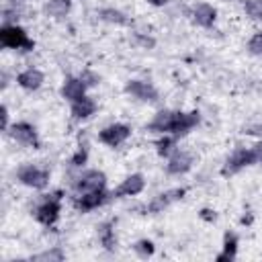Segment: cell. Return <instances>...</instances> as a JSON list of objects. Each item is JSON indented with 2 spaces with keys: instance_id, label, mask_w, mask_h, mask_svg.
Instances as JSON below:
<instances>
[{
  "instance_id": "cell-1",
  "label": "cell",
  "mask_w": 262,
  "mask_h": 262,
  "mask_svg": "<svg viewBox=\"0 0 262 262\" xmlns=\"http://www.w3.org/2000/svg\"><path fill=\"white\" fill-rule=\"evenodd\" d=\"M104 186H106V176L100 170H86V172H82L74 180V192H76V196L104 190Z\"/></svg>"
},
{
  "instance_id": "cell-2",
  "label": "cell",
  "mask_w": 262,
  "mask_h": 262,
  "mask_svg": "<svg viewBox=\"0 0 262 262\" xmlns=\"http://www.w3.org/2000/svg\"><path fill=\"white\" fill-rule=\"evenodd\" d=\"M0 43L4 47H10V49H33V41H29L25 29L16 27V25H4L2 31H0Z\"/></svg>"
},
{
  "instance_id": "cell-3",
  "label": "cell",
  "mask_w": 262,
  "mask_h": 262,
  "mask_svg": "<svg viewBox=\"0 0 262 262\" xmlns=\"http://www.w3.org/2000/svg\"><path fill=\"white\" fill-rule=\"evenodd\" d=\"M16 178L25 184V186H31V188H45L47 182H49V172L47 170H41L37 166H20L18 172H16Z\"/></svg>"
},
{
  "instance_id": "cell-4",
  "label": "cell",
  "mask_w": 262,
  "mask_h": 262,
  "mask_svg": "<svg viewBox=\"0 0 262 262\" xmlns=\"http://www.w3.org/2000/svg\"><path fill=\"white\" fill-rule=\"evenodd\" d=\"M252 164H258L256 158H254L252 147H250V149L239 147V149H235V151L227 158V162H225V166H223V174H225V176H227V174H235V172H239L242 168L252 166Z\"/></svg>"
},
{
  "instance_id": "cell-5",
  "label": "cell",
  "mask_w": 262,
  "mask_h": 262,
  "mask_svg": "<svg viewBox=\"0 0 262 262\" xmlns=\"http://www.w3.org/2000/svg\"><path fill=\"white\" fill-rule=\"evenodd\" d=\"M131 129L129 125H123V123H113L108 127H104L100 133H98V139L104 143V145H111V147H117L121 145L127 137H129Z\"/></svg>"
},
{
  "instance_id": "cell-6",
  "label": "cell",
  "mask_w": 262,
  "mask_h": 262,
  "mask_svg": "<svg viewBox=\"0 0 262 262\" xmlns=\"http://www.w3.org/2000/svg\"><path fill=\"white\" fill-rule=\"evenodd\" d=\"M176 119H178V113L176 111H160L154 115V119L149 121L147 129L154 131V133H172L174 127H176Z\"/></svg>"
},
{
  "instance_id": "cell-7",
  "label": "cell",
  "mask_w": 262,
  "mask_h": 262,
  "mask_svg": "<svg viewBox=\"0 0 262 262\" xmlns=\"http://www.w3.org/2000/svg\"><path fill=\"white\" fill-rule=\"evenodd\" d=\"M59 192H55L53 196H49V199H45L39 207H37V219L43 223V225H53L55 221H57V217H59V196H57Z\"/></svg>"
},
{
  "instance_id": "cell-8",
  "label": "cell",
  "mask_w": 262,
  "mask_h": 262,
  "mask_svg": "<svg viewBox=\"0 0 262 262\" xmlns=\"http://www.w3.org/2000/svg\"><path fill=\"white\" fill-rule=\"evenodd\" d=\"M8 133L12 135L14 141H18V143H23V145H33V147L39 145V141H37V131H35V127H33L31 123H25V121L14 123V125L8 127Z\"/></svg>"
},
{
  "instance_id": "cell-9",
  "label": "cell",
  "mask_w": 262,
  "mask_h": 262,
  "mask_svg": "<svg viewBox=\"0 0 262 262\" xmlns=\"http://www.w3.org/2000/svg\"><path fill=\"white\" fill-rule=\"evenodd\" d=\"M125 92L131 94V96H135V98H139V100H145V102H156V100H158V90H156L151 84L141 82V80H131V82H127Z\"/></svg>"
},
{
  "instance_id": "cell-10",
  "label": "cell",
  "mask_w": 262,
  "mask_h": 262,
  "mask_svg": "<svg viewBox=\"0 0 262 262\" xmlns=\"http://www.w3.org/2000/svg\"><path fill=\"white\" fill-rule=\"evenodd\" d=\"M145 186V180L141 174H131L127 176L115 190H113V196H133V194H139Z\"/></svg>"
},
{
  "instance_id": "cell-11",
  "label": "cell",
  "mask_w": 262,
  "mask_h": 262,
  "mask_svg": "<svg viewBox=\"0 0 262 262\" xmlns=\"http://www.w3.org/2000/svg\"><path fill=\"white\" fill-rule=\"evenodd\" d=\"M192 166V156L188 151H172L170 160H168V174H174V176H180L184 172H188Z\"/></svg>"
},
{
  "instance_id": "cell-12",
  "label": "cell",
  "mask_w": 262,
  "mask_h": 262,
  "mask_svg": "<svg viewBox=\"0 0 262 262\" xmlns=\"http://www.w3.org/2000/svg\"><path fill=\"white\" fill-rule=\"evenodd\" d=\"M184 192H186V188H172V190H166V192L158 194V196L147 205V211H149V213H160V211H164L172 201L182 199Z\"/></svg>"
},
{
  "instance_id": "cell-13",
  "label": "cell",
  "mask_w": 262,
  "mask_h": 262,
  "mask_svg": "<svg viewBox=\"0 0 262 262\" xmlns=\"http://www.w3.org/2000/svg\"><path fill=\"white\" fill-rule=\"evenodd\" d=\"M86 88H88V86H86L80 78H68V80L63 82V86H61V96L68 98L70 102H74V100L84 98Z\"/></svg>"
},
{
  "instance_id": "cell-14",
  "label": "cell",
  "mask_w": 262,
  "mask_h": 262,
  "mask_svg": "<svg viewBox=\"0 0 262 262\" xmlns=\"http://www.w3.org/2000/svg\"><path fill=\"white\" fill-rule=\"evenodd\" d=\"M16 82L25 90H37L43 84V74L39 70H35V68H29V70H25V72H20L16 76Z\"/></svg>"
},
{
  "instance_id": "cell-15",
  "label": "cell",
  "mask_w": 262,
  "mask_h": 262,
  "mask_svg": "<svg viewBox=\"0 0 262 262\" xmlns=\"http://www.w3.org/2000/svg\"><path fill=\"white\" fill-rule=\"evenodd\" d=\"M199 113L196 111H190V113H178V119H176V127H174V131H172V135H184V133H188L192 127H196V123H199Z\"/></svg>"
},
{
  "instance_id": "cell-16",
  "label": "cell",
  "mask_w": 262,
  "mask_h": 262,
  "mask_svg": "<svg viewBox=\"0 0 262 262\" xmlns=\"http://www.w3.org/2000/svg\"><path fill=\"white\" fill-rule=\"evenodd\" d=\"M215 16H217L215 8H213L211 4H205V2L196 4L194 10H192V18H194V23L201 25V27H211V25L215 23Z\"/></svg>"
},
{
  "instance_id": "cell-17",
  "label": "cell",
  "mask_w": 262,
  "mask_h": 262,
  "mask_svg": "<svg viewBox=\"0 0 262 262\" xmlns=\"http://www.w3.org/2000/svg\"><path fill=\"white\" fill-rule=\"evenodd\" d=\"M94 111H96V102H94L92 98H88V96H84V98L72 102V117H74L76 121L88 119L90 115H94Z\"/></svg>"
},
{
  "instance_id": "cell-18",
  "label": "cell",
  "mask_w": 262,
  "mask_h": 262,
  "mask_svg": "<svg viewBox=\"0 0 262 262\" xmlns=\"http://www.w3.org/2000/svg\"><path fill=\"white\" fill-rule=\"evenodd\" d=\"M104 201H106V192H104V190L88 192V194L76 196V207H78V209H82V211H92V209L100 207Z\"/></svg>"
},
{
  "instance_id": "cell-19",
  "label": "cell",
  "mask_w": 262,
  "mask_h": 262,
  "mask_svg": "<svg viewBox=\"0 0 262 262\" xmlns=\"http://www.w3.org/2000/svg\"><path fill=\"white\" fill-rule=\"evenodd\" d=\"M70 8H72V0H47L45 2V12L55 18L66 16L70 12Z\"/></svg>"
},
{
  "instance_id": "cell-20",
  "label": "cell",
  "mask_w": 262,
  "mask_h": 262,
  "mask_svg": "<svg viewBox=\"0 0 262 262\" xmlns=\"http://www.w3.org/2000/svg\"><path fill=\"white\" fill-rule=\"evenodd\" d=\"M235 250H237V237H235V233H225L223 252L217 256V260H219V262H225V260H233V258H235Z\"/></svg>"
},
{
  "instance_id": "cell-21",
  "label": "cell",
  "mask_w": 262,
  "mask_h": 262,
  "mask_svg": "<svg viewBox=\"0 0 262 262\" xmlns=\"http://www.w3.org/2000/svg\"><path fill=\"white\" fill-rule=\"evenodd\" d=\"M98 14H100V18L106 20V23H113V25H127V16H125L121 10H117V8H102Z\"/></svg>"
},
{
  "instance_id": "cell-22",
  "label": "cell",
  "mask_w": 262,
  "mask_h": 262,
  "mask_svg": "<svg viewBox=\"0 0 262 262\" xmlns=\"http://www.w3.org/2000/svg\"><path fill=\"white\" fill-rule=\"evenodd\" d=\"M33 260H37V262H59V260H63V252H61L59 248L45 250V252H41V254H35Z\"/></svg>"
},
{
  "instance_id": "cell-23",
  "label": "cell",
  "mask_w": 262,
  "mask_h": 262,
  "mask_svg": "<svg viewBox=\"0 0 262 262\" xmlns=\"http://www.w3.org/2000/svg\"><path fill=\"white\" fill-rule=\"evenodd\" d=\"M111 225H113V223H104V225H100V229H98L100 242H102V246H104L106 250H113V248H115V235H113Z\"/></svg>"
},
{
  "instance_id": "cell-24",
  "label": "cell",
  "mask_w": 262,
  "mask_h": 262,
  "mask_svg": "<svg viewBox=\"0 0 262 262\" xmlns=\"http://www.w3.org/2000/svg\"><path fill=\"white\" fill-rule=\"evenodd\" d=\"M174 143H176V135H166V137H162V139L156 143L158 154H160V156H168L170 151H174Z\"/></svg>"
},
{
  "instance_id": "cell-25",
  "label": "cell",
  "mask_w": 262,
  "mask_h": 262,
  "mask_svg": "<svg viewBox=\"0 0 262 262\" xmlns=\"http://www.w3.org/2000/svg\"><path fill=\"white\" fill-rule=\"evenodd\" d=\"M244 8H246V14L250 18H254V20L262 18V0H248L244 4Z\"/></svg>"
},
{
  "instance_id": "cell-26",
  "label": "cell",
  "mask_w": 262,
  "mask_h": 262,
  "mask_svg": "<svg viewBox=\"0 0 262 262\" xmlns=\"http://www.w3.org/2000/svg\"><path fill=\"white\" fill-rule=\"evenodd\" d=\"M133 250H135L141 258H147V256H151V254H154V250H156V248H154V244H151L149 239H139V242L133 246Z\"/></svg>"
},
{
  "instance_id": "cell-27",
  "label": "cell",
  "mask_w": 262,
  "mask_h": 262,
  "mask_svg": "<svg viewBox=\"0 0 262 262\" xmlns=\"http://www.w3.org/2000/svg\"><path fill=\"white\" fill-rule=\"evenodd\" d=\"M248 51L252 55H262V33H254L248 41Z\"/></svg>"
},
{
  "instance_id": "cell-28",
  "label": "cell",
  "mask_w": 262,
  "mask_h": 262,
  "mask_svg": "<svg viewBox=\"0 0 262 262\" xmlns=\"http://www.w3.org/2000/svg\"><path fill=\"white\" fill-rule=\"evenodd\" d=\"M80 80H82V82H84L86 86H94V84L98 82V76L86 70V72H82V74H80Z\"/></svg>"
},
{
  "instance_id": "cell-29",
  "label": "cell",
  "mask_w": 262,
  "mask_h": 262,
  "mask_svg": "<svg viewBox=\"0 0 262 262\" xmlns=\"http://www.w3.org/2000/svg\"><path fill=\"white\" fill-rule=\"evenodd\" d=\"M86 158H88L86 149H84V147L78 149V151L74 154V158H72V166H82V164H86Z\"/></svg>"
},
{
  "instance_id": "cell-30",
  "label": "cell",
  "mask_w": 262,
  "mask_h": 262,
  "mask_svg": "<svg viewBox=\"0 0 262 262\" xmlns=\"http://www.w3.org/2000/svg\"><path fill=\"white\" fill-rule=\"evenodd\" d=\"M244 133H248V135H262V125H250V127L244 129Z\"/></svg>"
},
{
  "instance_id": "cell-31",
  "label": "cell",
  "mask_w": 262,
  "mask_h": 262,
  "mask_svg": "<svg viewBox=\"0 0 262 262\" xmlns=\"http://www.w3.org/2000/svg\"><path fill=\"white\" fill-rule=\"evenodd\" d=\"M201 217H203L205 221H215V219H217L215 211H211V209H203V211H201Z\"/></svg>"
},
{
  "instance_id": "cell-32",
  "label": "cell",
  "mask_w": 262,
  "mask_h": 262,
  "mask_svg": "<svg viewBox=\"0 0 262 262\" xmlns=\"http://www.w3.org/2000/svg\"><path fill=\"white\" fill-rule=\"evenodd\" d=\"M252 151H254V158H256V162H262V141H258V143L252 147Z\"/></svg>"
},
{
  "instance_id": "cell-33",
  "label": "cell",
  "mask_w": 262,
  "mask_h": 262,
  "mask_svg": "<svg viewBox=\"0 0 262 262\" xmlns=\"http://www.w3.org/2000/svg\"><path fill=\"white\" fill-rule=\"evenodd\" d=\"M2 129L8 131V108L2 106Z\"/></svg>"
},
{
  "instance_id": "cell-34",
  "label": "cell",
  "mask_w": 262,
  "mask_h": 262,
  "mask_svg": "<svg viewBox=\"0 0 262 262\" xmlns=\"http://www.w3.org/2000/svg\"><path fill=\"white\" fill-rule=\"evenodd\" d=\"M139 43L145 47H154V39H149V37H139Z\"/></svg>"
},
{
  "instance_id": "cell-35",
  "label": "cell",
  "mask_w": 262,
  "mask_h": 262,
  "mask_svg": "<svg viewBox=\"0 0 262 262\" xmlns=\"http://www.w3.org/2000/svg\"><path fill=\"white\" fill-rule=\"evenodd\" d=\"M151 4H156V6H164L166 4V0H149Z\"/></svg>"
}]
</instances>
